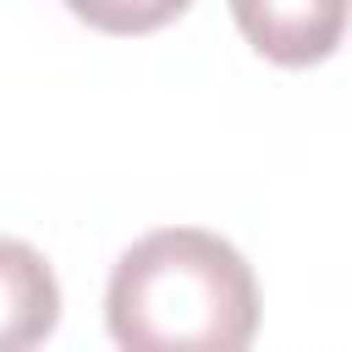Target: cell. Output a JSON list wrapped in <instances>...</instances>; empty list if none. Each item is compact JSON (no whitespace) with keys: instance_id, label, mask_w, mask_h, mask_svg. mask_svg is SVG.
<instances>
[{"instance_id":"1","label":"cell","mask_w":352,"mask_h":352,"mask_svg":"<svg viewBox=\"0 0 352 352\" xmlns=\"http://www.w3.org/2000/svg\"><path fill=\"white\" fill-rule=\"evenodd\" d=\"M104 319L121 352H248L258 286L226 236L165 226L116 258Z\"/></svg>"},{"instance_id":"2","label":"cell","mask_w":352,"mask_h":352,"mask_svg":"<svg viewBox=\"0 0 352 352\" xmlns=\"http://www.w3.org/2000/svg\"><path fill=\"white\" fill-rule=\"evenodd\" d=\"M352 0H231L242 38L275 66H314L346 33Z\"/></svg>"},{"instance_id":"3","label":"cell","mask_w":352,"mask_h":352,"mask_svg":"<svg viewBox=\"0 0 352 352\" xmlns=\"http://www.w3.org/2000/svg\"><path fill=\"white\" fill-rule=\"evenodd\" d=\"M60 319V286L38 248L0 236V352H33Z\"/></svg>"},{"instance_id":"4","label":"cell","mask_w":352,"mask_h":352,"mask_svg":"<svg viewBox=\"0 0 352 352\" xmlns=\"http://www.w3.org/2000/svg\"><path fill=\"white\" fill-rule=\"evenodd\" d=\"M187 6H192V0H66L72 16H82V22L99 28V33H121V38L154 33V28L176 22Z\"/></svg>"}]
</instances>
